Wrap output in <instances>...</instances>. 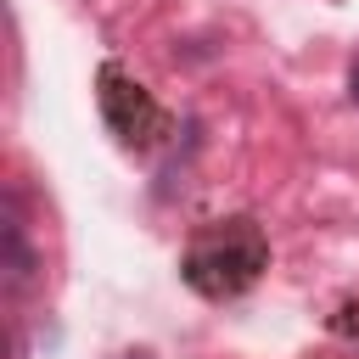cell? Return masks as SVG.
<instances>
[{
  "instance_id": "3957f363",
  "label": "cell",
  "mask_w": 359,
  "mask_h": 359,
  "mask_svg": "<svg viewBox=\"0 0 359 359\" xmlns=\"http://www.w3.org/2000/svg\"><path fill=\"white\" fill-rule=\"evenodd\" d=\"M0 269H6V286L11 292H28L39 280V252L28 241V224H22L17 202H6V219H0Z\"/></svg>"
},
{
  "instance_id": "277c9868",
  "label": "cell",
  "mask_w": 359,
  "mask_h": 359,
  "mask_svg": "<svg viewBox=\"0 0 359 359\" xmlns=\"http://www.w3.org/2000/svg\"><path fill=\"white\" fill-rule=\"evenodd\" d=\"M118 359H151V353H146V348H135V353H118Z\"/></svg>"
},
{
  "instance_id": "6da1fadb",
  "label": "cell",
  "mask_w": 359,
  "mask_h": 359,
  "mask_svg": "<svg viewBox=\"0 0 359 359\" xmlns=\"http://www.w3.org/2000/svg\"><path fill=\"white\" fill-rule=\"evenodd\" d=\"M264 264H269L264 236H258L247 219H236V224H224V230L202 236V241L185 252L180 275H185V286H191V292H202V297L224 303V297H241V292L258 280V269H264Z\"/></svg>"
},
{
  "instance_id": "7a4b0ae2",
  "label": "cell",
  "mask_w": 359,
  "mask_h": 359,
  "mask_svg": "<svg viewBox=\"0 0 359 359\" xmlns=\"http://www.w3.org/2000/svg\"><path fill=\"white\" fill-rule=\"evenodd\" d=\"M95 95H101V118L112 123V135L123 146H151L163 135V107L151 101L146 84H135L118 62H107L95 73Z\"/></svg>"
}]
</instances>
